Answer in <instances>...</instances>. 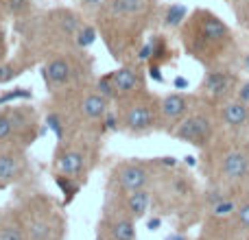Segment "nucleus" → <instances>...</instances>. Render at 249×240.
<instances>
[{"instance_id":"nucleus-19","label":"nucleus","mask_w":249,"mask_h":240,"mask_svg":"<svg viewBox=\"0 0 249 240\" xmlns=\"http://www.w3.org/2000/svg\"><path fill=\"white\" fill-rule=\"evenodd\" d=\"M144 7V0H114L112 9L116 13H123V16H131V13L142 11Z\"/></svg>"},{"instance_id":"nucleus-13","label":"nucleus","mask_w":249,"mask_h":240,"mask_svg":"<svg viewBox=\"0 0 249 240\" xmlns=\"http://www.w3.org/2000/svg\"><path fill=\"white\" fill-rule=\"evenodd\" d=\"M103 232L109 240H136V221L129 214H114L103 221Z\"/></svg>"},{"instance_id":"nucleus-10","label":"nucleus","mask_w":249,"mask_h":240,"mask_svg":"<svg viewBox=\"0 0 249 240\" xmlns=\"http://www.w3.org/2000/svg\"><path fill=\"white\" fill-rule=\"evenodd\" d=\"M44 81H46L48 87L57 90V87H64L66 83L72 81L74 77V66L68 57H53L42 70Z\"/></svg>"},{"instance_id":"nucleus-17","label":"nucleus","mask_w":249,"mask_h":240,"mask_svg":"<svg viewBox=\"0 0 249 240\" xmlns=\"http://www.w3.org/2000/svg\"><path fill=\"white\" fill-rule=\"evenodd\" d=\"M0 240H29V236H26V229L22 223L4 219L0 221Z\"/></svg>"},{"instance_id":"nucleus-3","label":"nucleus","mask_w":249,"mask_h":240,"mask_svg":"<svg viewBox=\"0 0 249 240\" xmlns=\"http://www.w3.org/2000/svg\"><path fill=\"white\" fill-rule=\"evenodd\" d=\"M173 136L181 142H188L193 146L199 149H206L210 144L212 136H214V124L206 114H188L175 129H173Z\"/></svg>"},{"instance_id":"nucleus-15","label":"nucleus","mask_w":249,"mask_h":240,"mask_svg":"<svg viewBox=\"0 0 249 240\" xmlns=\"http://www.w3.org/2000/svg\"><path fill=\"white\" fill-rule=\"evenodd\" d=\"M221 120L223 124H228L230 129H241L249 122V105L243 103L241 99L225 101L221 107Z\"/></svg>"},{"instance_id":"nucleus-16","label":"nucleus","mask_w":249,"mask_h":240,"mask_svg":"<svg viewBox=\"0 0 249 240\" xmlns=\"http://www.w3.org/2000/svg\"><path fill=\"white\" fill-rule=\"evenodd\" d=\"M149 206H151V194L146 192V188L127 192V197H124V201H123L124 214H129L133 221L142 219V216L149 212Z\"/></svg>"},{"instance_id":"nucleus-25","label":"nucleus","mask_w":249,"mask_h":240,"mask_svg":"<svg viewBox=\"0 0 249 240\" xmlns=\"http://www.w3.org/2000/svg\"><path fill=\"white\" fill-rule=\"evenodd\" d=\"M7 4H9V9H11L13 13H22L26 7H29L26 0H7Z\"/></svg>"},{"instance_id":"nucleus-4","label":"nucleus","mask_w":249,"mask_h":240,"mask_svg":"<svg viewBox=\"0 0 249 240\" xmlns=\"http://www.w3.org/2000/svg\"><path fill=\"white\" fill-rule=\"evenodd\" d=\"M114 181L124 192H133V190H142L149 186L151 172L142 162H124L114 168Z\"/></svg>"},{"instance_id":"nucleus-29","label":"nucleus","mask_w":249,"mask_h":240,"mask_svg":"<svg viewBox=\"0 0 249 240\" xmlns=\"http://www.w3.org/2000/svg\"><path fill=\"white\" fill-rule=\"evenodd\" d=\"M155 227H160V219H153V221H149V229H155Z\"/></svg>"},{"instance_id":"nucleus-20","label":"nucleus","mask_w":249,"mask_h":240,"mask_svg":"<svg viewBox=\"0 0 249 240\" xmlns=\"http://www.w3.org/2000/svg\"><path fill=\"white\" fill-rule=\"evenodd\" d=\"M238 206L234 201H230V199H221V201L212 203V216L214 219H225V216H232L236 214Z\"/></svg>"},{"instance_id":"nucleus-12","label":"nucleus","mask_w":249,"mask_h":240,"mask_svg":"<svg viewBox=\"0 0 249 240\" xmlns=\"http://www.w3.org/2000/svg\"><path fill=\"white\" fill-rule=\"evenodd\" d=\"M24 171H26L24 155L18 153V151H7V153H2V159H0V188L22 179Z\"/></svg>"},{"instance_id":"nucleus-14","label":"nucleus","mask_w":249,"mask_h":240,"mask_svg":"<svg viewBox=\"0 0 249 240\" xmlns=\"http://www.w3.org/2000/svg\"><path fill=\"white\" fill-rule=\"evenodd\" d=\"M107 101L101 92H88L77 101L79 114L86 120H103L107 114Z\"/></svg>"},{"instance_id":"nucleus-30","label":"nucleus","mask_w":249,"mask_h":240,"mask_svg":"<svg viewBox=\"0 0 249 240\" xmlns=\"http://www.w3.org/2000/svg\"><path fill=\"white\" fill-rule=\"evenodd\" d=\"M166 240H186L184 236H177V234H173V236H168Z\"/></svg>"},{"instance_id":"nucleus-2","label":"nucleus","mask_w":249,"mask_h":240,"mask_svg":"<svg viewBox=\"0 0 249 240\" xmlns=\"http://www.w3.org/2000/svg\"><path fill=\"white\" fill-rule=\"evenodd\" d=\"M118 120L124 131L133 133V136L149 133L160 122V101L149 99L142 92L131 99H124Z\"/></svg>"},{"instance_id":"nucleus-26","label":"nucleus","mask_w":249,"mask_h":240,"mask_svg":"<svg viewBox=\"0 0 249 240\" xmlns=\"http://www.w3.org/2000/svg\"><path fill=\"white\" fill-rule=\"evenodd\" d=\"M236 99H241L243 103H247V105H249V81L241 86V90H238V96H236Z\"/></svg>"},{"instance_id":"nucleus-31","label":"nucleus","mask_w":249,"mask_h":240,"mask_svg":"<svg viewBox=\"0 0 249 240\" xmlns=\"http://www.w3.org/2000/svg\"><path fill=\"white\" fill-rule=\"evenodd\" d=\"M0 159H2V153H0Z\"/></svg>"},{"instance_id":"nucleus-23","label":"nucleus","mask_w":249,"mask_h":240,"mask_svg":"<svg viewBox=\"0 0 249 240\" xmlns=\"http://www.w3.org/2000/svg\"><path fill=\"white\" fill-rule=\"evenodd\" d=\"M181 20H186V9L175 4V7L168 9V16H166V22L168 24H179Z\"/></svg>"},{"instance_id":"nucleus-27","label":"nucleus","mask_w":249,"mask_h":240,"mask_svg":"<svg viewBox=\"0 0 249 240\" xmlns=\"http://www.w3.org/2000/svg\"><path fill=\"white\" fill-rule=\"evenodd\" d=\"M101 2H103V0H83V4H86L88 9H96V7H101Z\"/></svg>"},{"instance_id":"nucleus-24","label":"nucleus","mask_w":249,"mask_h":240,"mask_svg":"<svg viewBox=\"0 0 249 240\" xmlns=\"http://www.w3.org/2000/svg\"><path fill=\"white\" fill-rule=\"evenodd\" d=\"M236 221L243 229H249V203H243L236 210Z\"/></svg>"},{"instance_id":"nucleus-28","label":"nucleus","mask_w":249,"mask_h":240,"mask_svg":"<svg viewBox=\"0 0 249 240\" xmlns=\"http://www.w3.org/2000/svg\"><path fill=\"white\" fill-rule=\"evenodd\" d=\"M186 86H188L186 79H175V87H186Z\"/></svg>"},{"instance_id":"nucleus-1","label":"nucleus","mask_w":249,"mask_h":240,"mask_svg":"<svg viewBox=\"0 0 249 240\" xmlns=\"http://www.w3.org/2000/svg\"><path fill=\"white\" fill-rule=\"evenodd\" d=\"M184 44L193 57L201 61H212L225 52L232 44V33L219 16L210 11H195L184 26Z\"/></svg>"},{"instance_id":"nucleus-6","label":"nucleus","mask_w":249,"mask_h":240,"mask_svg":"<svg viewBox=\"0 0 249 240\" xmlns=\"http://www.w3.org/2000/svg\"><path fill=\"white\" fill-rule=\"evenodd\" d=\"M86 151L77 149V146H61L55 157L57 172L64 177H72V179H79L86 172Z\"/></svg>"},{"instance_id":"nucleus-18","label":"nucleus","mask_w":249,"mask_h":240,"mask_svg":"<svg viewBox=\"0 0 249 240\" xmlns=\"http://www.w3.org/2000/svg\"><path fill=\"white\" fill-rule=\"evenodd\" d=\"M16 136L13 129V118H11V109H0V144Z\"/></svg>"},{"instance_id":"nucleus-5","label":"nucleus","mask_w":249,"mask_h":240,"mask_svg":"<svg viewBox=\"0 0 249 240\" xmlns=\"http://www.w3.org/2000/svg\"><path fill=\"white\" fill-rule=\"evenodd\" d=\"M190 114V101L186 94H166L164 99H160V122L171 124V129H175L186 116Z\"/></svg>"},{"instance_id":"nucleus-9","label":"nucleus","mask_w":249,"mask_h":240,"mask_svg":"<svg viewBox=\"0 0 249 240\" xmlns=\"http://www.w3.org/2000/svg\"><path fill=\"white\" fill-rule=\"evenodd\" d=\"M29 240H55V234L61 232L59 225H55V214L53 210H37L29 221L24 223Z\"/></svg>"},{"instance_id":"nucleus-11","label":"nucleus","mask_w":249,"mask_h":240,"mask_svg":"<svg viewBox=\"0 0 249 240\" xmlns=\"http://www.w3.org/2000/svg\"><path fill=\"white\" fill-rule=\"evenodd\" d=\"M221 175L230 181H241L249 175V155L241 149H230L221 157Z\"/></svg>"},{"instance_id":"nucleus-8","label":"nucleus","mask_w":249,"mask_h":240,"mask_svg":"<svg viewBox=\"0 0 249 240\" xmlns=\"http://www.w3.org/2000/svg\"><path fill=\"white\" fill-rule=\"evenodd\" d=\"M112 79V86H114V92H116V99H131V96L140 94L142 92V74L138 68H118L116 72L109 74Z\"/></svg>"},{"instance_id":"nucleus-21","label":"nucleus","mask_w":249,"mask_h":240,"mask_svg":"<svg viewBox=\"0 0 249 240\" xmlns=\"http://www.w3.org/2000/svg\"><path fill=\"white\" fill-rule=\"evenodd\" d=\"M20 74H22V68L16 66V64H2L0 66V83H9L16 77H20Z\"/></svg>"},{"instance_id":"nucleus-22","label":"nucleus","mask_w":249,"mask_h":240,"mask_svg":"<svg viewBox=\"0 0 249 240\" xmlns=\"http://www.w3.org/2000/svg\"><path fill=\"white\" fill-rule=\"evenodd\" d=\"M77 37H79V39H77V42H79V46H83V48H86V46H90V44L96 39V31L92 29V26H86V24H83V26H79V31H77Z\"/></svg>"},{"instance_id":"nucleus-7","label":"nucleus","mask_w":249,"mask_h":240,"mask_svg":"<svg viewBox=\"0 0 249 240\" xmlns=\"http://www.w3.org/2000/svg\"><path fill=\"white\" fill-rule=\"evenodd\" d=\"M234 86H236V77H234L230 70H210V72H206V77H203L201 90H203V94L210 96V99L221 101L232 94Z\"/></svg>"}]
</instances>
